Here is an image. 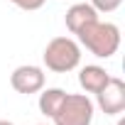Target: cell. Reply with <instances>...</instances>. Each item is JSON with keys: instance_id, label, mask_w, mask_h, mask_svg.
Returning a JSON list of instances; mask_svg holds the SVG:
<instances>
[{"instance_id": "obj_1", "label": "cell", "mask_w": 125, "mask_h": 125, "mask_svg": "<svg viewBox=\"0 0 125 125\" xmlns=\"http://www.w3.org/2000/svg\"><path fill=\"white\" fill-rule=\"evenodd\" d=\"M79 44L86 47L93 56L98 59H110L120 49V27L115 22H101L93 20L88 22L79 34Z\"/></svg>"}, {"instance_id": "obj_2", "label": "cell", "mask_w": 125, "mask_h": 125, "mask_svg": "<svg viewBox=\"0 0 125 125\" xmlns=\"http://www.w3.org/2000/svg\"><path fill=\"white\" fill-rule=\"evenodd\" d=\"M44 66L54 74H69L81 64V44L74 37H54L44 47Z\"/></svg>"}, {"instance_id": "obj_3", "label": "cell", "mask_w": 125, "mask_h": 125, "mask_svg": "<svg viewBox=\"0 0 125 125\" xmlns=\"http://www.w3.org/2000/svg\"><path fill=\"white\" fill-rule=\"evenodd\" d=\"M96 115V103L86 93H66L52 115L54 125H91Z\"/></svg>"}, {"instance_id": "obj_4", "label": "cell", "mask_w": 125, "mask_h": 125, "mask_svg": "<svg viewBox=\"0 0 125 125\" xmlns=\"http://www.w3.org/2000/svg\"><path fill=\"white\" fill-rule=\"evenodd\" d=\"M96 105L105 115H120L125 110V81L118 76H110L108 83L96 93Z\"/></svg>"}, {"instance_id": "obj_5", "label": "cell", "mask_w": 125, "mask_h": 125, "mask_svg": "<svg viewBox=\"0 0 125 125\" xmlns=\"http://www.w3.org/2000/svg\"><path fill=\"white\" fill-rule=\"evenodd\" d=\"M47 83V74L42 66H34V64H22L17 66L12 74H10V86L17 91V93H39Z\"/></svg>"}, {"instance_id": "obj_6", "label": "cell", "mask_w": 125, "mask_h": 125, "mask_svg": "<svg viewBox=\"0 0 125 125\" xmlns=\"http://www.w3.org/2000/svg\"><path fill=\"white\" fill-rule=\"evenodd\" d=\"M93 20H98V12L93 10L91 3H81V0H76V3L66 10V15H64L66 30H69L71 34H79V32H81L88 22H93Z\"/></svg>"}, {"instance_id": "obj_7", "label": "cell", "mask_w": 125, "mask_h": 125, "mask_svg": "<svg viewBox=\"0 0 125 125\" xmlns=\"http://www.w3.org/2000/svg\"><path fill=\"white\" fill-rule=\"evenodd\" d=\"M108 79H110V74H108L103 66H98V64H86V66H81V71H79V86H81L86 93H98V91L108 83Z\"/></svg>"}, {"instance_id": "obj_8", "label": "cell", "mask_w": 125, "mask_h": 125, "mask_svg": "<svg viewBox=\"0 0 125 125\" xmlns=\"http://www.w3.org/2000/svg\"><path fill=\"white\" fill-rule=\"evenodd\" d=\"M64 96H66L64 88H42V91H39V101H37L39 113L47 115V118H52L54 110L59 108V103H61V98H64Z\"/></svg>"}, {"instance_id": "obj_9", "label": "cell", "mask_w": 125, "mask_h": 125, "mask_svg": "<svg viewBox=\"0 0 125 125\" xmlns=\"http://www.w3.org/2000/svg\"><path fill=\"white\" fill-rule=\"evenodd\" d=\"M91 5H93L96 12L108 15V12H115V10L123 5V0H91Z\"/></svg>"}, {"instance_id": "obj_10", "label": "cell", "mask_w": 125, "mask_h": 125, "mask_svg": "<svg viewBox=\"0 0 125 125\" xmlns=\"http://www.w3.org/2000/svg\"><path fill=\"white\" fill-rule=\"evenodd\" d=\"M10 3H12L15 8H20V10H27V12H34V10L44 8V3H47V0H10Z\"/></svg>"}, {"instance_id": "obj_11", "label": "cell", "mask_w": 125, "mask_h": 125, "mask_svg": "<svg viewBox=\"0 0 125 125\" xmlns=\"http://www.w3.org/2000/svg\"><path fill=\"white\" fill-rule=\"evenodd\" d=\"M0 125H15V123H10V120H0Z\"/></svg>"}, {"instance_id": "obj_12", "label": "cell", "mask_w": 125, "mask_h": 125, "mask_svg": "<svg viewBox=\"0 0 125 125\" xmlns=\"http://www.w3.org/2000/svg\"><path fill=\"white\" fill-rule=\"evenodd\" d=\"M118 125H125V120H120V123H118Z\"/></svg>"}, {"instance_id": "obj_13", "label": "cell", "mask_w": 125, "mask_h": 125, "mask_svg": "<svg viewBox=\"0 0 125 125\" xmlns=\"http://www.w3.org/2000/svg\"><path fill=\"white\" fill-rule=\"evenodd\" d=\"M37 125H47V123H37Z\"/></svg>"}]
</instances>
